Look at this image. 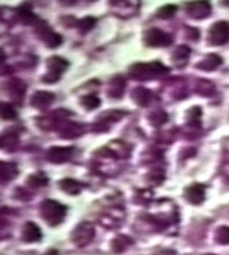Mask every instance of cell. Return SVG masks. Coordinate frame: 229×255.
Here are the masks:
<instances>
[{
	"instance_id": "obj_28",
	"label": "cell",
	"mask_w": 229,
	"mask_h": 255,
	"mask_svg": "<svg viewBox=\"0 0 229 255\" xmlns=\"http://www.w3.org/2000/svg\"><path fill=\"white\" fill-rule=\"evenodd\" d=\"M95 24H96L95 18H92V16H86V18H83L82 21H79V30H81L82 33H86V32L92 30V29L95 27Z\"/></svg>"
},
{
	"instance_id": "obj_13",
	"label": "cell",
	"mask_w": 229,
	"mask_h": 255,
	"mask_svg": "<svg viewBox=\"0 0 229 255\" xmlns=\"http://www.w3.org/2000/svg\"><path fill=\"white\" fill-rule=\"evenodd\" d=\"M133 96V101L139 105V106H147L152 99H153V95L150 90H147L146 87H136L132 93Z\"/></svg>"
},
{
	"instance_id": "obj_12",
	"label": "cell",
	"mask_w": 229,
	"mask_h": 255,
	"mask_svg": "<svg viewBox=\"0 0 229 255\" xmlns=\"http://www.w3.org/2000/svg\"><path fill=\"white\" fill-rule=\"evenodd\" d=\"M23 241L26 242H38L42 239V231L35 222H26L23 227Z\"/></svg>"
},
{
	"instance_id": "obj_7",
	"label": "cell",
	"mask_w": 229,
	"mask_h": 255,
	"mask_svg": "<svg viewBox=\"0 0 229 255\" xmlns=\"http://www.w3.org/2000/svg\"><path fill=\"white\" fill-rule=\"evenodd\" d=\"M187 15L193 19H205L212 12V6L209 1L201 0V1H189L187 6Z\"/></svg>"
},
{
	"instance_id": "obj_4",
	"label": "cell",
	"mask_w": 229,
	"mask_h": 255,
	"mask_svg": "<svg viewBox=\"0 0 229 255\" xmlns=\"http://www.w3.org/2000/svg\"><path fill=\"white\" fill-rule=\"evenodd\" d=\"M208 41L213 46H222L229 42V23L228 21H216L209 29Z\"/></svg>"
},
{
	"instance_id": "obj_16",
	"label": "cell",
	"mask_w": 229,
	"mask_h": 255,
	"mask_svg": "<svg viewBox=\"0 0 229 255\" xmlns=\"http://www.w3.org/2000/svg\"><path fill=\"white\" fill-rule=\"evenodd\" d=\"M18 175V167L10 162H0V182L13 179Z\"/></svg>"
},
{
	"instance_id": "obj_11",
	"label": "cell",
	"mask_w": 229,
	"mask_h": 255,
	"mask_svg": "<svg viewBox=\"0 0 229 255\" xmlns=\"http://www.w3.org/2000/svg\"><path fill=\"white\" fill-rule=\"evenodd\" d=\"M55 101V95L52 92H46V90H39L32 96L30 104L38 109H44V107L50 106L52 102Z\"/></svg>"
},
{
	"instance_id": "obj_8",
	"label": "cell",
	"mask_w": 229,
	"mask_h": 255,
	"mask_svg": "<svg viewBox=\"0 0 229 255\" xmlns=\"http://www.w3.org/2000/svg\"><path fill=\"white\" fill-rule=\"evenodd\" d=\"M73 155V148H64V147H53L49 149L46 158L47 161L53 162V164H63L66 161H69Z\"/></svg>"
},
{
	"instance_id": "obj_19",
	"label": "cell",
	"mask_w": 229,
	"mask_h": 255,
	"mask_svg": "<svg viewBox=\"0 0 229 255\" xmlns=\"http://www.w3.org/2000/svg\"><path fill=\"white\" fill-rule=\"evenodd\" d=\"M189 55H190V49L187 46H185V44H181L173 52L172 59H173V62L178 64V66H184V64H187V59H189Z\"/></svg>"
},
{
	"instance_id": "obj_30",
	"label": "cell",
	"mask_w": 229,
	"mask_h": 255,
	"mask_svg": "<svg viewBox=\"0 0 229 255\" xmlns=\"http://www.w3.org/2000/svg\"><path fill=\"white\" fill-rule=\"evenodd\" d=\"M44 255H59V253H58L56 250H49V251H47V253H46Z\"/></svg>"
},
{
	"instance_id": "obj_21",
	"label": "cell",
	"mask_w": 229,
	"mask_h": 255,
	"mask_svg": "<svg viewBox=\"0 0 229 255\" xmlns=\"http://www.w3.org/2000/svg\"><path fill=\"white\" fill-rule=\"evenodd\" d=\"M18 116L16 109L13 107V105L6 104V102H0V118L4 121H12Z\"/></svg>"
},
{
	"instance_id": "obj_22",
	"label": "cell",
	"mask_w": 229,
	"mask_h": 255,
	"mask_svg": "<svg viewBox=\"0 0 229 255\" xmlns=\"http://www.w3.org/2000/svg\"><path fill=\"white\" fill-rule=\"evenodd\" d=\"M49 179L46 175L43 173H36V175H30L29 179H27V185L32 187V188H41V187H44L47 185Z\"/></svg>"
},
{
	"instance_id": "obj_29",
	"label": "cell",
	"mask_w": 229,
	"mask_h": 255,
	"mask_svg": "<svg viewBox=\"0 0 229 255\" xmlns=\"http://www.w3.org/2000/svg\"><path fill=\"white\" fill-rule=\"evenodd\" d=\"M187 32L192 35V36H190V39H192V41H195V39H198V38H199V32H198V30H195V29H192V27H187Z\"/></svg>"
},
{
	"instance_id": "obj_25",
	"label": "cell",
	"mask_w": 229,
	"mask_h": 255,
	"mask_svg": "<svg viewBox=\"0 0 229 255\" xmlns=\"http://www.w3.org/2000/svg\"><path fill=\"white\" fill-rule=\"evenodd\" d=\"M149 118H150V124H153V125L159 127V125H162V124H165V122H167V112H164V110L158 109V110L152 112V115H150Z\"/></svg>"
},
{
	"instance_id": "obj_33",
	"label": "cell",
	"mask_w": 229,
	"mask_h": 255,
	"mask_svg": "<svg viewBox=\"0 0 229 255\" xmlns=\"http://www.w3.org/2000/svg\"><path fill=\"white\" fill-rule=\"evenodd\" d=\"M207 255H215V254H207Z\"/></svg>"
},
{
	"instance_id": "obj_10",
	"label": "cell",
	"mask_w": 229,
	"mask_h": 255,
	"mask_svg": "<svg viewBox=\"0 0 229 255\" xmlns=\"http://www.w3.org/2000/svg\"><path fill=\"white\" fill-rule=\"evenodd\" d=\"M38 33L49 47H58L62 44V36L58 35L56 32H53L49 26H42L41 29H38Z\"/></svg>"
},
{
	"instance_id": "obj_23",
	"label": "cell",
	"mask_w": 229,
	"mask_h": 255,
	"mask_svg": "<svg viewBox=\"0 0 229 255\" xmlns=\"http://www.w3.org/2000/svg\"><path fill=\"white\" fill-rule=\"evenodd\" d=\"M82 105H83L87 110H93V109H96V107L101 105V99L96 96V95H86L82 98Z\"/></svg>"
},
{
	"instance_id": "obj_2",
	"label": "cell",
	"mask_w": 229,
	"mask_h": 255,
	"mask_svg": "<svg viewBox=\"0 0 229 255\" xmlns=\"http://www.w3.org/2000/svg\"><path fill=\"white\" fill-rule=\"evenodd\" d=\"M41 213H42L43 219L49 225L55 227V225L62 224L67 213V208L55 199H44L41 204Z\"/></svg>"
},
{
	"instance_id": "obj_24",
	"label": "cell",
	"mask_w": 229,
	"mask_h": 255,
	"mask_svg": "<svg viewBox=\"0 0 229 255\" xmlns=\"http://www.w3.org/2000/svg\"><path fill=\"white\" fill-rule=\"evenodd\" d=\"M215 239L221 245H229V227H219L216 230Z\"/></svg>"
},
{
	"instance_id": "obj_20",
	"label": "cell",
	"mask_w": 229,
	"mask_h": 255,
	"mask_svg": "<svg viewBox=\"0 0 229 255\" xmlns=\"http://www.w3.org/2000/svg\"><path fill=\"white\" fill-rule=\"evenodd\" d=\"M196 92L202 96H209L215 92V85L210 82V81H207V79H199L198 84H196Z\"/></svg>"
},
{
	"instance_id": "obj_31",
	"label": "cell",
	"mask_w": 229,
	"mask_h": 255,
	"mask_svg": "<svg viewBox=\"0 0 229 255\" xmlns=\"http://www.w3.org/2000/svg\"><path fill=\"white\" fill-rule=\"evenodd\" d=\"M1 62H4V53L0 50V64H1Z\"/></svg>"
},
{
	"instance_id": "obj_18",
	"label": "cell",
	"mask_w": 229,
	"mask_h": 255,
	"mask_svg": "<svg viewBox=\"0 0 229 255\" xmlns=\"http://www.w3.org/2000/svg\"><path fill=\"white\" fill-rule=\"evenodd\" d=\"M221 64H222V59H221L218 55L210 53L205 59H202V61L199 62L198 67L202 69V70H213V69H216V67L221 66Z\"/></svg>"
},
{
	"instance_id": "obj_17",
	"label": "cell",
	"mask_w": 229,
	"mask_h": 255,
	"mask_svg": "<svg viewBox=\"0 0 229 255\" xmlns=\"http://www.w3.org/2000/svg\"><path fill=\"white\" fill-rule=\"evenodd\" d=\"M62 191H64L66 193H70V195H76L79 192L82 191L83 185L81 182H78L76 179H72V178H64L59 182Z\"/></svg>"
},
{
	"instance_id": "obj_5",
	"label": "cell",
	"mask_w": 229,
	"mask_h": 255,
	"mask_svg": "<svg viewBox=\"0 0 229 255\" xmlns=\"http://www.w3.org/2000/svg\"><path fill=\"white\" fill-rule=\"evenodd\" d=\"M95 238V227L90 222H81L72 233V241L78 247H86Z\"/></svg>"
},
{
	"instance_id": "obj_6",
	"label": "cell",
	"mask_w": 229,
	"mask_h": 255,
	"mask_svg": "<svg viewBox=\"0 0 229 255\" xmlns=\"http://www.w3.org/2000/svg\"><path fill=\"white\" fill-rule=\"evenodd\" d=\"M144 39H145L146 44L152 46V47H167L172 43V38L167 35V32L156 29V27L149 29L145 33Z\"/></svg>"
},
{
	"instance_id": "obj_15",
	"label": "cell",
	"mask_w": 229,
	"mask_h": 255,
	"mask_svg": "<svg viewBox=\"0 0 229 255\" xmlns=\"http://www.w3.org/2000/svg\"><path fill=\"white\" fill-rule=\"evenodd\" d=\"M132 244H133L132 238H129L127 235L119 234L118 236H115L113 241H112V250L115 253H124Z\"/></svg>"
},
{
	"instance_id": "obj_14",
	"label": "cell",
	"mask_w": 229,
	"mask_h": 255,
	"mask_svg": "<svg viewBox=\"0 0 229 255\" xmlns=\"http://www.w3.org/2000/svg\"><path fill=\"white\" fill-rule=\"evenodd\" d=\"M125 87H126V82L125 79L122 78V76H115L112 81H110V84H109V95L112 96V98H121L122 95H124V92H125Z\"/></svg>"
},
{
	"instance_id": "obj_27",
	"label": "cell",
	"mask_w": 229,
	"mask_h": 255,
	"mask_svg": "<svg viewBox=\"0 0 229 255\" xmlns=\"http://www.w3.org/2000/svg\"><path fill=\"white\" fill-rule=\"evenodd\" d=\"M201 115H202V110H201V107L199 106H193L190 107L189 110H187V121H189V124L190 125H199V118H201Z\"/></svg>"
},
{
	"instance_id": "obj_9",
	"label": "cell",
	"mask_w": 229,
	"mask_h": 255,
	"mask_svg": "<svg viewBox=\"0 0 229 255\" xmlns=\"http://www.w3.org/2000/svg\"><path fill=\"white\" fill-rule=\"evenodd\" d=\"M205 195H207V191L202 184H192L185 190V198L189 204H193V205L202 204L205 199Z\"/></svg>"
},
{
	"instance_id": "obj_3",
	"label": "cell",
	"mask_w": 229,
	"mask_h": 255,
	"mask_svg": "<svg viewBox=\"0 0 229 255\" xmlns=\"http://www.w3.org/2000/svg\"><path fill=\"white\" fill-rule=\"evenodd\" d=\"M67 66H69V62L66 59L61 58V56L49 58V61H47V73H46V76H43V81L49 82V84H53V82L59 81L63 72L67 69Z\"/></svg>"
},
{
	"instance_id": "obj_32",
	"label": "cell",
	"mask_w": 229,
	"mask_h": 255,
	"mask_svg": "<svg viewBox=\"0 0 229 255\" xmlns=\"http://www.w3.org/2000/svg\"><path fill=\"white\" fill-rule=\"evenodd\" d=\"M0 147H1V139H0Z\"/></svg>"
},
{
	"instance_id": "obj_26",
	"label": "cell",
	"mask_w": 229,
	"mask_h": 255,
	"mask_svg": "<svg viewBox=\"0 0 229 255\" xmlns=\"http://www.w3.org/2000/svg\"><path fill=\"white\" fill-rule=\"evenodd\" d=\"M176 13V6L175 4H165L158 10V18L161 19H170Z\"/></svg>"
},
{
	"instance_id": "obj_1",
	"label": "cell",
	"mask_w": 229,
	"mask_h": 255,
	"mask_svg": "<svg viewBox=\"0 0 229 255\" xmlns=\"http://www.w3.org/2000/svg\"><path fill=\"white\" fill-rule=\"evenodd\" d=\"M169 72L165 64L161 62H138L132 64L129 69V73L136 81H149L159 78Z\"/></svg>"
}]
</instances>
